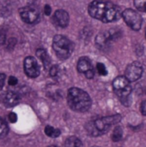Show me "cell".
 Wrapping results in <instances>:
<instances>
[{
    "label": "cell",
    "mask_w": 146,
    "mask_h": 147,
    "mask_svg": "<svg viewBox=\"0 0 146 147\" xmlns=\"http://www.w3.org/2000/svg\"><path fill=\"white\" fill-rule=\"evenodd\" d=\"M5 78H6L5 74H3V73H0V90L3 89V85H4Z\"/></svg>",
    "instance_id": "21"
},
{
    "label": "cell",
    "mask_w": 146,
    "mask_h": 147,
    "mask_svg": "<svg viewBox=\"0 0 146 147\" xmlns=\"http://www.w3.org/2000/svg\"><path fill=\"white\" fill-rule=\"evenodd\" d=\"M20 16L23 22L27 23H34L38 21L40 16V11L35 6H25L19 9Z\"/></svg>",
    "instance_id": "7"
},
{
    "label": "cell",
    "mask_w": 146,
    "mask_h": 147,
    "mask_svg": "<svg viewBox=\"0 0 146 147\" xmlns=\"http://www.w3.org/2000/svg\"><path fill=\"white\" fill-rule=\"evenodd\" d=\"M45 134L51 138H58L60 135V131L51 126H46L45 127Z\"/></svg>",
    "instance_id": "15"
},
{
    "label": "cell",
    "mask_w": 146,
    "mask_h": 147,
    "mask_svg": "<svg viewBox=\"0 0 146 147\" xmlns=\"http://www.w3.org/2000/svg\"><path fill=\"white\" fill-rule=\"evenodd\" d=\"M134 5L139 10L145 11V1H135Z\"/></svg>",
    "instance_id": "19"
},
{
    "label": "cell",
    "mask_w": 146,
    "mask_h": 147,
    "mask_svg": "<svg viewBox=\"0 0 146 147\" xmlns=\"http://www.w3.org/2000/svg\"><path fill=\"white\" fill-rule=\"evenodd\" d=\"M89 15L103 22H110L120 17V8L111 2L94 1L89 5Z\"/></svg>",
    "instance_id": "1"
},
{
    "label": "cell",
    "mask_w": 146,
    "mask_h": 147,
    "mask_svg": "<svg viewBox=\"0 0 146 147\" xmlns=\"http://www.w3.org/2000/svg\"><path fill=\"white\" fill-rule=\"evenodd\" d=\"M51 11H52V9H51L50 5H48V4L45 5V8H44V12H45V14H46V16H49V15L51 14Z\"/></svg>",
    "instance_id": "25"
},
{
    "label": "cell",
    "mask_w": 146,
    "mask_h": 147,
    "mask_svg": "<svg viewBox=\"0 0 146 147\" xmlns=\"http://www.w3.org/2000/svg\"><path fill=\"white\" fill-rule=\"evenodd\" d=\"M126 23L133 30H139L142 25L141 16L133 9H126L122 13Z\"/></svg>",
    "instance_id": "6"
},
{
    "label": "cell",
    "mask_w": 146,
    "mask_h": 147,
    "mask_svg": "<svg viewBox=\"0 0 146 147\" xmlns=\"http://www.w3.org/2000/svg\"><path fill=\"white\" fill-rule=\"evenodd\" d=\"M70 17L68 13L64 9H58L52 16L53 23L59 28H66L69 24Z\"/></svg>",
    "instance_id": "11"
},
{
    "label": "cell",
    "mask_w": 146,
    "mask_h": 147,
    "mask_svg": "<svg viewBox=\"0 0 146 147\" xmlns=\"http://www.w3.org/2000/svg\"><path fill=\"white\" fill-rule=\"evenodd\" d=\"M9 119L10 122L15 123V122H16V121H17V116H16V115H15V113H10V114L9 115Z\"/></svg>",
    "instance_id": "23"
},
{
    "label": "cell",
    "mask_w": 146,
    "mask_h": 147,
    "mask_svg": "<svg viewBox=\"0 0 146 147\" xmlns=\"http://www.w3.org/2000/svg\"><path fill=\"white\" fill-rule=\"evenodd\" d=\"M48 147H57V146H48Z\"/></svg>",
    "instance_id": "27"
},
{
    "label": "cell",
    "mask_w": 146,
    "mask_h": 147,
    "mask_svg": "<svg viewBox=\"0 0 146 147\" xmlns=\"http://www.w3.org/2000/svg\"><path fill=\"white\" fill-rule=\"evenodd\" d=\"M58 71H59V68H58V66L53 65V66L50 69V75H51L52 77H55V76H57Z\"/></svg>",
    "instance_id": "20"
},
{
    "label": "cell",
    "mask_w": 146,
    "mask_h": 147,
    "mask_svg": "<svg viewBox=\"0 0 146 147\" xmlns=\"http://www.w3.org/2000/svg\"><path fill=\"white\" fill-rule=\"evenodd\" d=\"M143 73V66L141 63L134 61L127 65L125 72V77L130 81L134 82L140 78Z\"/></svg>",
    "instance_id": "8"
},
{
    "label": "cell",
    "mask_w": 146,
    "mask_h": 147,
    "mask_svg": "<svg viewBox=\"0 0 146 147\" xmlns=\"http://www.w3.org/2000/svg\"><path fill=\"white\" fill-rule=\"evenodd\" d=\"M77 68V71L80 73H83L87 78H92L95 75L91 61L87 57H82L79 59Z\"/></svg>",
    "instance_id": "10"
},
{
    "label": "cell",
    "mask_w": 146,
    "mask_h": 147,
    "mask_svg": "<svg viewBox=\"0 0 146 147\" xmlns=\"http://www.w3.org/2000/svg\"><path fill=\"white\" fill-rule=\"evenodd\" d=\"M113 88L115 94L121 98L127 97L132 92L130 81L125 76H120L116 78L113 82Z\"/></svg>",
    "instance_id": "5"
},
{
    "label": "cell",
    "mask_w": 146,
    "mask_h": 147,
    "mask_svg": "<svg viewBox=\"0 0 146 147\" xmlns=\"http://www.w3.org/2000/svg\"><path fill=\"white\" fill-rule=\"evenodd\" d=\"M123 136V130L120 127H116L112 133V140L114 142L120 141Z\"/></svg>",
    "instance_id": "16"
},
{
    "label": "cell",
    "mask_w": 146,
    "mask_h": 147,
    "mask_svg": "<svg viewBox=\"0 0 146 147\" xmlns=\"http://www.w3.org/2000/svg\"><path fill=\"white\" fill-rule=\"evenodd\" d=\"M36 55L42 61V63L44 65V67L45 68H47L49 66V65H50V59H49V57H48L46 50L43 49V48H39L36 51Z\"/></svg>",
    "instance_id": "13"
},
{
    "label": "cell",
    "mask_w": 146,
    "mask_h": 147,
    "mask_svg": "<svg viewBox=\"0 0 146 147\" xmlns=\"http://www.w3.org/2000/svg\"><path fill=\"white\" fill-rule=\"evenodd\" d=\"M145 34H146V33H145Z\"/></svg>",
    "instance_id": "30"
},
{
    "label": "cell",
    "mask_w": 146,
    "mask_h": 147,
    "mask_svg": "<svg viewBox=\"0 0 146 147\" xmlns=\"http://www.w3.org/2000/svg\"><path fill=\"white\" fill-rule=\"evenodd\" d=\"M67 101L69 107L76 112H86L91 107L89 94L79 88H71L68 90Z\"/></svg>",
    "instance_id": "2"
},
{
    "label": "cell",
    "mask_w": 146,
    "mask_h": 147,
    "mask_svg": "<svg viewBox=\"0 0 146 147\" xmlns=\"http://www.w3.org/2000/svg\"><path fill=\"white\" fill-rule=\"evenodd\" d=\"M64 147H83L82 141L77 137H69L65 141Z\"/></svg>",
    "instance_id": "14"
},
{
    "label": "cell",
    "mask_w": 146,
    "mask_h": 147,
    "mask_svg": "<svg viewBox=\"0 0 146 147\" xmlns=\"http://www.w3.org/2000/svg\"><path fill=\"white\" fill-rule=\"evenodd\" d=\"M94 147H97V146H94Z\"/></svg>",
    "instance_id": "29"
},
{
    "label": "cell",
    "mask_w": 146,
    "mask_h": 147,
    "mask_svg": "<svg viewBox=\"0 0 146 147\" xmlns=\"http://www.w3.org/2000/svg\"><path fill=\"white\" fill-rule=\"evenodd\" d=\"M145 12H146V1H145Z\"/></svg>",
    "instance_id": "28"
},
{
    "label": "cell",
    "mask_w": 146,
    "mask_h": 147,
    "mask_svg": "<svg viewBox=\"0 0 146 147\" xmlns=\"http://www.w3.org/2000/svg\"><path fill=\"white\" fill-rule=\"evenodd\" d=\"M24 72L29 78H34L40 75V66L37 60L31 56L27 57L24 59Z\"/></svg>",
    "instance_id": "9"
},
{
    "label": "cell",
    "mask_w": 146,
    "mask_h": 147,
    "mask_svg": "<svg viewBox=\"0 0 146 147\" xmlns=\"http://www.w3.org/2000/svg\"><path fill=\"white\" fill-rule=\"evenodd\" d=\"M120 119L121 117L120 115H115L94 120L86 125V131L91 136L102 135L106 134L113 125L120 122Z\"/></svg>",
    "instance_id": "3"
},
{
    "label": "cell",
    "mask_w": 146,
    "mask_h": 147,
    "mask_svg": "<svg viewBox=\"0 0 146 147\" xmlns=\"http://www.w3.org/2000/svg\"><path fill=\"white\" fill-rule=\"evenodd\" d=\"M96 69L97 71L100 75L102 76H106L108 74V71L106 69V66L102 64V63H97L96 65Z\"/></svg>",
    "instance_id": "18"
},
{
    "label": "cell",
    "mask_w": 146,
    "mask_h": 147,
    "mask_svg": "<svg viewBox=\"0 0 146 147\" xmlns=\"http://www.w3.org/2000/svg\"><path fill=\"white\" fill-rule=\"evenodd\" d=\"M5 42V34L1 33L0 34V44H3Z\"/></svg>",
    "instance_id": "26"
},
{
    "label": "cell",
    "mask_w": 146,
    "mask_h": 147,
    "mask_svg": "<svg viewBox=\"0 0 146 147\" xmlns=\"http://www.w3.org/2000/svg\"><path fill=\"white\" fill-rule=\"evenodd\" d=\"M140 111L143 115H146V101L142 102V103L140 105Z\"/></svg>",
    "instance_id": "24"
},
{
    "label": "cell",
    "mask_w": 146,
    "mask_h": 147,
    "mask_svg": "<svg viewBox=\"0 0 146 147\" xmlns=\"http://www.w3.org/2000/svg\"><path fill=\"white\" fill-rule=\"evenodd\" d=\"M8 131H9V128H8V125L6 121L0 117V138L6 136L8 134Z\"/></svg>",
    "instance_id": "17"
},
{
    "label": "cell",
    "mask_w": 146,
    "mask_h": 147,
    "mask_svg": "<svg viewBox=\"0 0 146 147\" xmlns=\"http://www.w3.org/2000/svg\"><path fill=\"white\" fill-rule=\"evenodd\" d=\"M20 101V97L18 94H16L14 91H9L5 94L3 98V103L6 107L11 108L18 104Z\"/></svg>",
    "instance_id": "12"
},
{
    "label": "cell",
    "mask_w": 146,
    "mask_h": 147,
    "mask_svg": "<svg viewBox=\"0 0 146 147\" xmlns=\"http://www.w3.org/2000/svg\"><path fill=\"white\" fill-rule=\"evenodd\" d=\"M52 48L56 55L60 59H68L73 52V43L67 37L58 34L55 35L52 40Z\"/></svg>",
    "instance_id": "4"
},
{
    "label": "cell",
    "mask_w": 146,
    "mask_h": 147,
    "mask_svg": "<svg viewBox=\"0 0 146 147\" xmlns=\"http://www.w3.org/2000/svg\"><path fill=\"white\" fill-rule=\"evenodd\" d=\"M17 83H18V80H17V78H16L15 77H13V76L9 77V85L14 86V85H15Z\"/></svg>",
    "instance_id": "22"
}]
</instances>
